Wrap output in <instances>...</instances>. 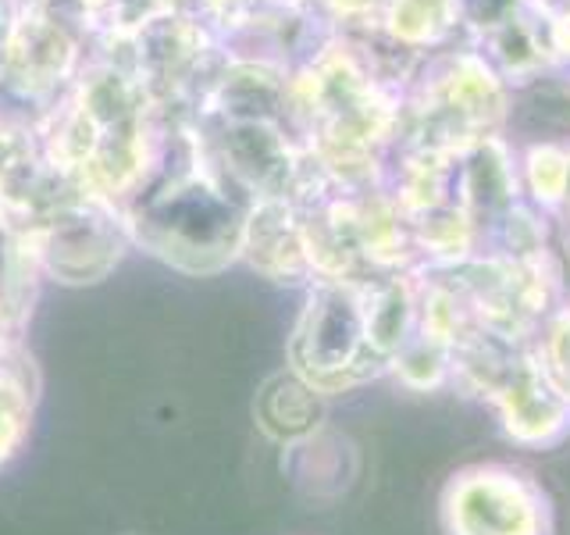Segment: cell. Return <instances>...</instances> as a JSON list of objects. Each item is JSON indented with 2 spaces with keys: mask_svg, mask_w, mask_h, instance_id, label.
<instances>
[{
  "mask_svg": "<svg viewBox=\"0 0 570 535\" xmlns=\"http://www.w3.org/2000/svg\"><path fill=\"white\" fill-rule=\"evenodd\" d=\"M417 272L311 285L285 368L325 400L389 379L417 332Z\"/></svg>",
  "mask_w": 570,
  "mask_h": 535,
  "instance_id": "cell-1",
  "label": "cell"
},
{
  "mask_svg": "<svg viewBox=\"0 0 570 535\" xmlns=\"http://www.w3.org/2000/svg\"><path fill=\"white\" fill-rule=\"evenodd\" d=\"M450 389L485 403L521 450H557L570 439V400L528 339L463 325L450 343Z\"/></svg>",
  "mask_w": 570,
  "mask_h": 535,
  "instance_id": "cell-2",
  "label": "cell"
},
{
  "mask_svg": "<svg viewBox=\"0 0 570 535\" xmlns=\"http://www.w3.org/2000/svg\"><path fill=\"white\" fill-rule=\"evenodd\" d=\"M442 535H557L552 496L521 464L478 460L445 478Z\"/></svg>",
  "mask_w": 570,
  "mask_h": 535,
  "instance_id": "cell-3",
  "label": "cell"
},
{
  "mask_svg": "<svg viewBox=\"0 0 570 535\" xmlns=\"http://www.w3.org/2000/svg\"><path fill=\"white\" fill-rule=\"evenodd\" d=\"M22 240L40 275L65 285L100 282L132 243L121 211L86 189H71L65 201L40 214Z\"/></svg>",
  "mask_w": 570,
  "mask_h": 535,
  "instance_id": "cell-4",
  "label": "cell"
},
{
  "mask_svg": "<svg viewBox=\"0 0 570 535\" xmlns=\"http://www.w3.org/2000/svg\"><path fill=\"white\" fill-rule=\"evenodd\" d=\"M243 261L254 268L257 275L272 279L278 285L314 282L296 204L272 201V204L249 207L246 232H243Z\"/></svg>",
  "mask_w": 570,
  "mask_h": 535,
  "instance_id": "cell-5",
  "label": "cell"
},
{
  "mask_svg": "<svg viewBox=\"0 0 570 535\" xmlns=\"http://www.w3.org/2000/svg\"><path fill=\"white\" fill-rule=\"evenodd\" d=\"M254 415H257L261 432L289 450V446L311 439L314 432L325 428L328 400L285 368L282 374L264 382V389L257 392Z\"/></svg>",
  "mask_w": 570,
  "mask_h": 535,
  "instance_id": "cell-6",
  "label": "cell"
},
{
  "mask_svg": "<svg viewBox=\"0 0 570 535\" xmlns=\"http://www.w3.org/2000/svg\"><path fill=\"white\" fill-rule=\"evenodd\" d=\"M36 403V368L22 343L0 350V468L18 454L29 436V418Z\"/></svg>",
  "mask_w": 570,
  "mask_h": 535,
  "instance_id": "cell-7",
  "label": "cell"
},
{
  "mask_svg": "<svg viewBox=\"0 0 570 535\" xmlns=\"http://www.w3.org/2000/svg\"><path fill=\"white\" fill-rule=\"evenodd\" d=\"M460 18L456 0H389V32L400 43H435Z\"/></svg>",
  "mask_w": 570,
  "mask_h": 535,
  "instance_id": "cell-8",
  "label": "cell"
},
{
  "mask_svg": "<svg viewBox=\"0 0 570 535\" xmlns=\"http://www.w3.org/2000/svg\"><path fill=\"white\" fill-rule=\"evenodd\" d=\"M570 154L560 147H531L524 157V183L534 196V204L546 211H557L567 193Z\"/></svg>",
  "mask_w": 570,
  "mask_h": 535,
  "instance_id": "cell-9",
  "label": "cell"
},
{
  "mask_svg": "<svg viewBox=\"0 0 570 535\" xmlns=\"http://www.w3.org/2000/svg\"><path fill=\"white\" fill-rule=\"evenodd\" d=\"M534 350H539V361L549 374V382L563 392V400H570V293L542 325Z\"/></svg>",
  "mask_w": 570,
  "mask_h": 535,
  "instance_id": "cell-10",
  "label": "cell"
},
{
  "mask_svg": "<svg viewBox=\"0 0 570 535\" xmlns=\"http://www.w3.org/2000/svg\"><path fill=\"white\" fill-rule=\"evenodd\" d=\"M460 14H468L474 26H485V29H507L513 22V11L521 0H456Z\"/></svg>",
  "mask_w": 570,
  "mask_h": 535,
  "instance_id": "cell-11",
  "label": "cell"
},
{
  "mask_svg": "<svg viewBox=\"0 0 570 535\" xmlns=\"http://www.w3.org/2000/svg\"><path fill=\"white\" fill-rule=\"evenodd\" d=\"M552 47L570 54V14H560L557 22H552Z\"/></svg>",
  "mask_w": 570,
  "mask_h": 535,
  "instance_id": "cell-12",
  "label": "cell"
},
{
  "mask_svg": "<svg viewBox=\"0 0 570 535\" xmlns=\"http://www.w3.org/2000/svg\"><path fill=\"white\" fill-rule=\"evenodd\" d=\"M328 4L338 14H364L367 8H374V0H328Z\"/></svg>",
  "mask_w": 570,
  "mask_h": 535,
  "instance_id": "cell-13",
  "label": "cell"
},
{
  "mask_svg": "<svg viewBox=\"0 0 570 535\" xmlns=\"http://www.w3.org/2000/svg\"><path fill=\"white\" fill-rule=\"evenodd\" d=\"M557 211H563V222H567V250H570V175H567V193H563V204H560Z\"/></svg>",
  "mask_w": 570,
  "mask_h": 535,
  "instance_id": "cell-14",
  "label": "cell"
}]
</instances>
